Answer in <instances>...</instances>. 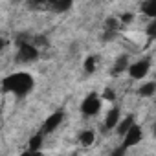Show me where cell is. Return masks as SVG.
<instances>
[{"instance_id": "cell-1", "label": "cell", "mask_w": 156, "mask_h": 156, "mask_svg": "<svg viewBox=\"0 0 156 156\" xmlns=\"http://www.w3.org/2000/svg\"><path fill=\"white\" fill-rule=\"evenodd\" d=\"M31 88H33V77L30 73L19 72V73H13V75L4 79V90L6 92H13L17 96H26Z\"/></svg>"}, {"instance_id": "cell-2", "label": "cell", "mask_w": 156, "mask_h": 156, "mask_svg": "<svg viewBox=\"0 0 156 156\" xmlns=\"http://www.w3.org/2000/svg\"><path fill=\"white\" fill-rule=\"evenodd\" d=\"M19 61H24V62H30V61H35L39 57V51L33 44L30 42H20L19 44Z\"/></svg>"}, {"instance_id": "cell-3", "label": "cell", "mask_w": 156, "mask_h": 156, "mask_svg": "<svg viewBox=\"0 0 156 156\" xmlns=\"http://www.w3.org/2000/svg\"><path fill=\"white\" fill-rule=\"evenodd\" d=\"M99 107H101L99 98H98L96 94H90V96L85 98V101H83V105H81V110H83L85 116H94V114L99 112Z\"/></svg>"}, {"instance_id": "cell-4", "label": "cell", "mask_w": 156, "mask_h": 156, "mask_svg": "<svg viewBox=\"0 0 156 156\" xmlns=\"http://www.w3.org/2000/svg\"><path fill=\"white\" fill-rule=\"evenodd\" d=\"M141 141V129L134 123L130 129H129V132L125 134V141H123V149H129V147H132V145H138Z\"/></svg>"}, {"instance_id": "cell-5", "label": "cell", "mask_w": 156, "mask_h": 156, "mask_svg": "<svg viewBox=\"0 0 156 156\" xmlns=\"http://www.w3.org/2000/svg\"><path fill=\"white\" fill-rule=\"evenodd\" d=\"M149 72V61H138L129 66V73L132 79H143Z\"/></svg>"}, {"instance_id": "cell-6", "label": "cell", "mask_w": 156, "mask_h": 156, "mask_svg": "<svg viewBox=\"0 0 156 156\" xmlns=\"http://www.w3.org/2000/svg\"><path fill=\"white\" fill-rule=\"evenodd\" d=\"M62 118H64V112L62 110H57V112H53L46 121H44V132L48 134V132H53L59 125H61V121H62Z\"/></svg>"}, {"instance_id": "cell-7", "label": "cell", "mask_w": 156, "mask_h": 156, "mask_svg": "<svg viewBox=\"0 0 156 156\" xmlns=\"http://www.w3.org/2000/svg\"><path fill=\"white\" fill-rule=\"evenodd\" d=\"M118 121H119V110H118V108H112V110L107 114L105 127H107V129H114V127H118Z\"/></svg>"}, {"instance_id": "cell-8", "label": "cell", "mask_w": 156, "mask_h": 156, "mask_svg": "<svg viewBox=\"0 0 156 156\" xmlns=\"http://www.w3.org/2000/svg\"><path fill=\"white\" fill-rule=\"evenodd\" d=\"M141 11H143L147 17L156 19V0H145V2L141 4Z\"/></svg>"}, {"instance_id": "cell-9", "label": "cell", "mask_w": 156, "mask_h": 156, "mask_svg": "<svg viewBox=\"0 0 156 156\" xmlns=\"http://www.w3.org/2000/svg\"><path fill=\"white\" fill-rule=\"evenodd\" d=\"M127 68H129V59H127V55H121V57L114 62V70H112V73L118 75V73H121V72L127 70Z\"/></svg>"}, {"instance_id": "cell-10", "label": "cell", "mask_w": 156, "mask_h": 156, "mask_svg": "<svg viewBox=\"0 0 156 156\" xmlns=\"http://www.w3.org/2000/svg\"><path fill=\"white\" fill-rule=\"evenodd\" d=\"M134 125V118L132 116H129V118H125L121 123H118V134H121V136H125L127 132H129V129Z\"/></svg>"}, {"instance_id": "cell-11", "label": "cell", "mask_w": 156, "mask_h": 156, "mask_svg": "<svg viewBox=\"0 0 156 156\" xmlns=\"http://www.w3.org/2000/svg\"><path fill=\"white\" fill-rule=\"evenodd\" d=\"M156 92V83H145V85H141V88H140V96H152Z\"/></svg>"}, {"instance_id": "cell-12", "label": "cell", "mask_w": 156, "mask_h": 156, "mask_svg": "<svg viewBox=\"0 0 156 156\" xmlns=\"http://www.w3.org/2000/svg\"><path fill=\"white\" fill-rule=\"evenodd\" d=\"M79 141H81V145H92L94 143V132L92 130H83L79 134Z\"/></svg>"}, {"instance_id": "cell-13", "label": "cell", "mask_w": 156, "mask_h": 156, "mask_svg": "<svg viewBox=\"0 0 156 156\" xmlns=\"http://www.w3.org/2000/svg\"><path fill=\"white\" fill-rule=\"evenodd\" d=\"M72 2H73V0H55L53 9H55V11H66V9H70Z\"/></svg>"}, {"instance_id": "cell-14", "label": "cell", "mask_w": 156, "mask_h": 156, "mask_svg": "<svg viewBox=\"0 0 156 156\" xmlns=\"http://www.w3.org/2000/svg\"><path fill=\"white\" fill-rule=\"evenodd\" d=\"M41 143H42V134H37V136H33V138L30 140V152H35V151H39Z\"/></svg>"}, {"instance_id": "cell-15", "label": "cell", "mask_w": 156, "mask_h": 156, "mask_svg": "<svg viewBox=\"0 0 156 156\" xmlns=\"http://www.w3.org/2000/svg\"><path fill=\"white\" fill-rule=\"evenodd\" d=\"M85 70H87L88 73H92V72L96 70V57H88V59L85 61Z\"/></svg>"}, {"instance_id": "cell-16", "label": "cell", "mask_w": 156, "mask_h": 156, "mask_svg": "<svg viewBox=\"0 0 156 156\" xmlns=\"http://www.w3.org/2000/svg\"><path fill=\"white\" fill-rule=\"evenodd\" d=\"M147 35H149V37H156V20L147 26Z\"/></svg>"}, {"instance_id": "cell-17", "label": "cell", "mask_w": 156, "mask_h": 156, "mask_svg": "<svg viewBox=\"0 0 156 156\" xmlns=\"http://www.w3.org/2000/svg\"><path fill=\"white\" fill-rule=\"evenodd\" d=\"M103 98H105V99H108V101H112V99H116V94H114L110 88H107V90L103 92Z\"/></svg>"}, {"instance_id": "cell-18", "label": "cell", "mask_w": 156, "mask_h": 156, "mask_svg": "<svg viewBox=\"0 0 156 156\" xmlns=\"http://www.w3.org/2000/svg\"><path fill=\"white\" fill-rule=\"evenodd\" d=\"M132 19H134V17H132V13H125V15L121 17V22H123V24H129Z\"/></svg>"}, {"instance_id": "cell-19", "label": "cell", "mask_w": 156, "mask_h": 156, "mask_svg": "<svg viewBox=\"0 0 156 156\" xmlns=\"http://www.w3.org/2000/svg\"><path fill=\"white\" fill-rule=\"evenodd\" d=\"M154 136H156V123H154Z\"/></svg>"}]
</instances>
